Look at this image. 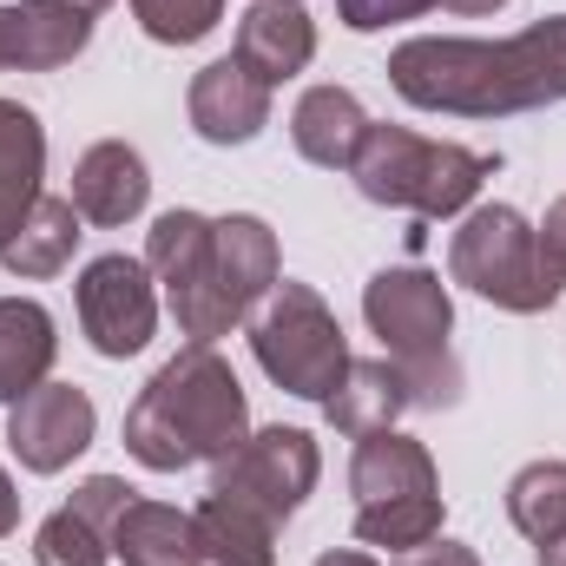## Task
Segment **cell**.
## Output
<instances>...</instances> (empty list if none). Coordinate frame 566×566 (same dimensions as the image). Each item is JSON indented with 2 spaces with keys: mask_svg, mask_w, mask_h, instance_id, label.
Instances as JSON below:
<instances>
[{
  "mask_svg": "<svg viewBox=\"0 0 566 566\" xmlns=\"http://www.w3.org/2000/svg\"><path fill=\"white\" fill-rule=\"evenodd\" d=\"M389 86L422 106V113H454V119H507L534 106L566 99V13L534 20L514 40H448L422 33L389 53Z\"/></svg>",
  "mask_w": 566,
  "mask_h": 566,
  "instance_id": "obj_1",
  "label": "cell"
},
{
  "mask_svg": "<svg viewBox=\"0 0 566 566\" xmlns=\"http://www.w3.org/2000/svg\"><path fill=\"white\" fill-rule=\"evenodd\" d=\"M244 434H251L244 382H238V369L211 343L178 349L139 389V402L126 409V454L139 468H151V474L224 461Z\"/></svg>",
  "mask_w": 566,
  "mask_h": 566,
  "instance_id": "obj_2",
  "label": "cell"
},
{
  "mask_svg": "<svg viewBox=\"0 0 566 566\" xmlns=\"http://www.w3.org/2000/svg\"><path fill=\"white\" fill-rule=\"evenodd\" d=\"M363 316L382 336L389 363L409 376L416 409H454L461 402V363L448 349L454 336V296L422 264H396L363 283Z\"/></svg>",
  "mask_w": 566,
  "mask_h": 566,
  "instance_id": "obj_3",
  "label": "cell"
},
{
  "mask_svg": "<svg viewBox=\"0 0 566 566\" xmlns=\"http://www.w3.org/2000/svg\"><path fill=\"white\" fill-rule=\"evenodd\" d=\"M349 178L369 205H396V211H416L422 224H434V218H454V211L474 205V191L494 178V158L448 139H422L409 126H376L369 119Z\"/></svg>",
  "mask_w": 566,
  "mask_h": 566,
  "instance_id": "obj_4",
  "label": "cell"
},
{
  "mask_svg": "<svg viewBox=\"0 0 566 566\" xmlns=\"http://www.w3.org/2000/svg\"><path fill=\"white\" fill-rule=\"evenodd\" d=\"M251 356L283 396H303V402H329L336 382L349 376V343L336 310L310 283L290 277L251 310Z\"/></svg>",
  "mask_w": 566,
  "mask_h": 566,
  "instance_id": "obj_5",
  "label": "cell"
},
{
  "mask_svg": "<svg viewBox=\"0 0 566 566\" xmlns=\"http://www.w3.org/2000/svg\"><path fill=\"white\" fill-rule=\"evenodd\" d=\"M448 277L474 296H488L494 310H514V316H541L560 303L566 283L547 271L541 258V238L534 224L514 211V205H474L448 244Z\"/></svg>",
  "mask_w": 566,
  "mask_h": 566,
  "instance_id": "obj_6",
  "label": "cell"
},
{
  "mask_svg": "<svg viewBox=\"0 0 566 566\" xmlns=\"http://www.w3.org/2000/svg\"><path fill=\"white\" fill-rule=\"evenodd\" d=\"M145 271L165 283V303L191 343H218L244 323V310L224 296L211 264V218L205 211H165L145 238Z\"/></svg>",
  "mask_w": 566,
  "mask_h": 566,
  "instance_id": "obj_7",
  "label": "cell"
},
{
  "mask_svg": "<svg viewBox=\"0 0 566 566\" xmlns=\"http://www.w3.org/2000/svg\"><path fill=\"white\" fill-rule=\"evenodd\" d=\"M316 474H323V454H316V434L310 428H258L244 434L224 461H211V494L224 501H244L258 507L264 521H290L310 494H316Z\"/></svg>",
  "mask_w": 566,
  "mask_h": 566,
  "instance_id": "obj_8",
  "label": "cell"
},
{
  "mask_svg": "<svg viewBox=\"0 0 566 566\" xmlns=\"http://www.w3.org/2000/svg\"><path fill=\"white\" fill-rule=\"evenodd\" d=\"M80 329L99 356H139L158 329V290L151 271L126 251H106L80 271Z\"/></svg>",
  "mask_w": 566,
  "mask_h": 566,
  "instance_id": "obj_9",
  "label": "cell"
},
{
  "mask_svg": "<svg viewBox=\"0 0 566 566\" xmlns=\"http://www.w3.org/2000/svg\"><path fill=\"white\" fill-rule=\"evenodd\" d=\"M93 428H99V409L80 382H40L33 396L13 402L7 448L20 454L27 474H60V468H73V454L93 448Z\"/></svg>",
  "mask_w": 566,
  "mask_h": 566,
  "instance_id": "obj_10",
  "label": "cell"
},
{
  "mask_svg": "<svg viewBox=\"0 0 566 566\" xmlns=\"http://www.w3.org/2000/svg\"><path fill=\"white\" fill-rule=\"evenodd\" d=\"M133 488L119 474H93L73 488V501L60 514L40 521L33 534V560L40 566H106L113 560V521L126 514Z\"/></svg>",
  "mask_w": 566,
  "mask_h": 566,
  "instance_id": "obj_11",
  "label": "cell"
},
{
  "mask_svg": "<svg viewBox=\"0 0 566 566\" xmlns=\"http://www.w3.org/2000/svg\"><path fill=\"white\" fill-rule=\"evenodd\" d=\"M93 13L73 0H20L0 7V73H60L86 53Z\"/></svg>",
  "mask_w": 566,
  "mask_h": 566,
  "instance_id": "obj_12",
  "label": "cell"
},
{
  "mask_svg": "<svg viewBox=\"0 0 566 566\" xmlns=\"http://www.w3.org/2000/svg\"><path fill=\"white\" fill-rule=\"evenodd\" d=\"M191 133L205 145H251L271 126V86L231 53V60H211L198 80H191Z\"/></svg>",
  "mask_w": 566,
  "mask_h": 566,
  "instance_id": "obj_13",
  "label": "cell"
},
{
  "mask_svg": "<svg viewBox=\"0 0 566 566\" xmlns=\"http://www.w3.org/2000/svg\"><path fill=\"white\" fill-rule=\"evenodd\" d=\"M145 198H151V171H145V158L126 139H99L80 151V165H73V211L86 224H99V231L133 224L145 211Z\"/></svg>",
  "mask_w": 566,
  "mask_h": 566,
  "instance_id": "obj_14",
  "label": "cell"
},
{
  "mask_svg": "<svg viewBox=\"0 0 566 566\" xmlns=\"http://www.w3.org/2000/svg\"><path fill=\"white\" fill-rule=\"evenodd\" d=\"M211 264L224 296L251 316L271 290L283 283V258H277V231L251 211H231V218H211Z\"/></svg>",
  "mask_w": 566,
  "mask_h": 566,
  "instance_id": "obj_15",
  "label": "cell"
},
{
  "mask_svg": "<svg viewBox=\"0 0 566 566\" xmlns=\"http://www.w3.org/2000/svg\"><path fill=\"white\" fill-rule=\"evenodd\" d=\"M238 60H244L264 86L296 80V73L316 60V27H310V13L290 7V0H258V7L238 20Z\"/></svg>",
  "mask_w": 566,
  "mask_h": 566,
  "instance_id": "obj_16",
  "label": "cell"
},
{
  "mask_svg": "<svg viewBox=\"0 0 566 566\" xmlns=\"http://www.w3.org/2000/svg\"><path fill=\"white\" fill-rule=\"evenodd\" d=\"M363 133H369V113L349 86H310L290 113V145L323 171H349Z\"/></svg>",
  "mask_w": 566,
  "mask_h": 566,
  "instance_id": "obj_17",
  "label": "cell"
},
{
  "mask_svg": "<svg viewBox=\"0 0 566 566\" xmlns=\"http://www.w3.org/2000/svg\"><path fill=\"white\" fill-rule=\"evenodd\" d=\"M40 178H46V126L20 99H0V251L40 205Z\"/></svg>",
  "mask_w": 566,
  "mask_h": 566,
  "instance_id": "obj_18",
  "label": "cell"
},
{
  "mask_svg": "<svg viewBox=\"0 0 566 566\" xmlns=\"http://www.w3.org/2000/svg\"><path fill=\"white\" fill-rule=\"evenodd\" d=\"M113 554L126 566H205V541H198V521L185 507L133 494L126 514L113 521Z\"/></svg>",
  "mask_w": 566,
  "mask_h": 566,
  "instance_id": "obj_19",
  "label": "cell"
},
{
  "mask_svg": "<svg viewBox=\"0 0 566 566\" xmlns=\"http://www.w3.org/2000/svg\"><path fill=\"white\" fill-rule=\"evenodd\" d=\"M60 356V336H53V316L46 303L33 296H0V402H20L46 382Z\"/></svg>",
  "mask_w": 566,
  "mask_h": 566,
  "instance_id": "obj_20",
  "label": "cell"
},
{
  "mask_svg": "<svg viewBox=\"0 0 566 566\" xmlns=\"http://www.w3.org/2000/svg\"><path fill=\"white\" fill-rule=\"evenodd\" d=\"M349 488H356V507L396 501V494H434V454H428L422 441L396 434V428L363 434L356 461H349Z\"/></svg>",
  "mask_w": 566,
  "mask_h": 566,
  "instance_id": "obj_21",
  "label": "cell"
},
{
  "mask_svg": "<svg viewBox=\"0 0 566 566\" xmlns=\"http://www.w3.org/2000/svg\"><path fill=\"white\" fill-rule=\"evenodd\" d=\"M416 409V396H409V376L396 369V363H349V376L336 382V396L323 402V416L329 428H343V434H382V428H396V416H409Z\"/></svg>",
  "mask_w": 566,
  "mask_h": 566,
  "instance_id": "obj_22",
  "label": "cell"
},
{
  "mask_svg": "<svg viewBox=\"0 0 566 566\" xmlns=\"http://www.w3.org/2000/svg\"><path fill=\"white\" fill-rule=\"evenodd\" d=\"M73 251H80V211H73V198H46V191H40V205L20 218V231H13V244L0 251V264H7L13 277L40 283V277H60V271L73 264Z\"/></svg>",
  "mask_w": 566,
  "mask_h": 566,
  "instance_id": "obj_23",
  "label": "cell"
},
{
  "mask_svg": "<svg viewBox=\"0 0 566 566\" xmlns=\"http://www.w3.org/2000/svg\"><path fill=\"white\" fill-rule=\"evenodd\" d=\"M191 521H198V541H205L211 566H277V521H264L258 507L205 494V507Z\"/></svg>",
  "mask_w": 566,
  "mask_h": 566,
  "instance_id": "obj_24",
  "label": "cell"
},
{
  "mask_svg": "<svg viewBox=\"0 0 566 566\" xmlns=\"http://www.w3.org/2000/svg\"><path fill=\"white\" fill-rule=\"evenodd\" d=\"M441 534V494H396V501H369L356 507V541L363 547H389L409 554Z\"/></svg>",
  "mask_w": 566,
  "mask_h": 566,
  "instance_id": "obj_25",
  "label": "cell"
},
{
  "mask_svg": "<svg viewBox=\"0 0 566 566\" xmlns=\"http://www.w3.org/2000/svg\"><path fill=\"white\" fill-rule=\"evenodd\" d=\"M507 521H514L527 541L566 534V461H527V468L507 481Z\"/></svg>",
  "mask_w": 566,
  "mask_h": 566,
  "instance_id": "obj_26",
  "label": "cell"
},
{
  "mask_svg": "<svg viewBox=\"0 0 566 566\" xmlns=\"http://www.w3.org/2000/svg\"><path fill=\"white\" fill-rule=\"evenodd\" d=\"M133 20L158 46H191L224 20V0H133Z\"/></svg>",
  "mask_w": 566,
  "mask_h": 566,
  "instance_id": "obj_27",
  "label": "cell"
},
{
  "mask_svg": "<svg viewBox=\"0 0 566 566\" xmlns=\"http://www.w3.org/2000/svg\"><path fill=\"white\" fill-rule=\"evenodd\" d=\"M441 0H336V20L349 33H376V27H396V20H416Z\"/></svg>",
  "mask_w": 566,
  "mask_h": 566,
  "instance_id": "obj_28",
  "label": "cell"
},
{
  "mask_svg": "<svg viewBox=\"0 0 566 566\" xmlns=\"http://www.w3.org/2000/svg\"><path fill=\"white\" fill-rule=\"evenodd\" d=\"M534 238H541L547 271L566 283V198H554V205H547V224H534Z\"/></svg>",
  "mask_w": 566,
  "mask_h": 566,
  "instance_id": "obj_29",
  "label": "cell"
},
{
  "mask_svg": "<svg viewBox=\"0 0 566 566\" xmlns=\"http://www.w3.org/2000/svg\"><path fill=\"white\" fill-rule=\"evenodd\" d=\"M396 566H481V554L461 547V541H422V547H409Z\"/></svg>",
  "mask_w": 566,
  "mask_h": 566,
  "instance_id": "obj_30",
  "label": "cell"
},
{
  "mask_svg": "<svg viewBox=\"0 0 566 566\" xmlns=\"http://www.w3.org/2000/svg\"><path fill=\"white\" fill-rule=\"evenodd\" d=\"M20 527V494H13V481H7V468H0V541Z\"/></svg>",
  "mask_w": 566,
  "mask_h": 566,
  "instance_id": "obj_31",
  "label": "cell"
},
{
  "mask_svg": "<svg viewBox=\"0 0 566 566\" xmlns=\"http://www.w3.org/2000/svg\"><path fill=\"white\" fill-rule=\"evenodd\" d=\"M534 560H541V566H566V534H547V541H534Z\"/></svg>",
  "mask_w": 566,
  "mask_h": 566,
  "instance_id": "obj_32",
  "label": "cell"
},
{
  "mask_svg": "<svg viewBox=\"0 0 566 566\" xmlns=\"http://www.w3.org/2000/svg\"><path fill=\"white\" fill-rule=\"evenodd\" d=\"M316 566H376V560H369V554H349V547H343V554H323Z\"/></svg>",
  "mask_w": 566,
  "mask_h": 566,
  "instance_id": "obj_33",
  "label": "cell"
},
{
  "mask_svg": "<svg viewBox=\"0 0 566 566\" xmlns=\"http://www.w3.org/2000/svg\"><path fill=\"white\" fill-rule=\"evenodd\" d=\"M454 13H494V7H507V0H448Z\"/></svg>",
  "mask_w": 566,
  "mask_h": 566,
  "instance_id": "obj_34",
  "label": "cell"
},
{
  "mask_svg": "<svg viewBox=\"0 0 566 566\" xmlns=\"http://www.w3.org/2000/svg\"><path fill=\"white\" fill-rule=\"evenodd\" d=\"M73 7H86V13H93V20H99V13H106V7H113V0H73Z\"/></svg>",
  "mask_w": 566,
  "mask_h": 566,
  "instance_id": "obj_35",
  "label": "cell"
},
{
  "mask_svg": "<svg viewBox=\"0 0 566 566\" xmlns=\"http://www.w3.org/2000/svg\"><path fill=\"white\" fill-rule=\"evenodd\" d=\"M290 7H296V0H290Z\"/></svg>",
  "mask_w": 566,
  "mask_h": 566,
  "instance_id": "obj_36",
  "label": "cell"
}]
</instances>
